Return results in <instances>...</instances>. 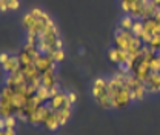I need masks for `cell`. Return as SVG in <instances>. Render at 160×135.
Instances as JSON below:
<instances>
[{"label":"cell","instance_id":"obj_14","mask_svg":"<svg viewBox=\"0 0 160 135\" xmlns=\"http://www.w3.org/2000/svg\"><path fill=\"white\" fill-rule=\"evenodd\" d=\"M17 57L20 60V65L22 66H29V65H34V57L32 54L26 49V48H22L19 52H17Z\"/></svg>","mask_w":160,"mask_h":135},{"label":"cell","instance_id":"obj_29","mask_svg":"<svg viewBox=\"0 0 160 135\" xmlns=\"http://www.w3.org/2000/svg\"><path fill=\"white\" fill-rule=\"evenodd\" d=\"M159 8H160V6H159Z\"/></svg>","mask_w":160,"mask_h":135},{"label":"cell","instance_id":"obj_8","mask_svg":"<svg viewBox=\"0 0 160 135\" xmlns=\"http://www.w3.org/2000/svg\"><path fill=\"white\" fill-rule=\"evenodd\" d=\"M5 84H6V86H11V88H17V86L28 84V80L23 75L22 71H17V72H12V74H6Z\"/></svg>","mask_w":160,"mask_h":135},{"label":"cell","instance_id":"obj_21","mask_svg":"<svg viewBox=\"0 0 160 135\" xmlns=\"http://www.w3.org/2000/svg\"><path fill=\"white\" fill-rule=\"evenodd\" d=\"M149 68H151V72H160V54H156L152 57Z\"/></svg>","mask_w":160,"mask_h":135},{"label":"cell","instance_id":"obj_22","mask_svg":"<svg viewBox=\"0 0 160 135\" xmlns=\"http://www.w3.org/2000/svg\"><path fill=\"white\" fill-rule=\"evenodd\" d=\"M51 57L52 60L56 61V63H60V61H63L65 58H66V54H65V49H56L52 54H51Z\"/></svg>","mask_w":160,"mask_h":135},{"label":"cell","instance_id":"obj_10","mask_svg":"<svg viewBox=\"0 0 160 135\" xmlns=\"http://www.w3.org/2000/svg\"><path fill=\"white\" fill-rule=\"evenodd\" d=\"M148 94H157L160 92V72H151V75L145 81Z\"/></svg>","mask_w":160,"mask_h":135},{"label":"cell","instance_id":"obj_5","mask_svg":"<svg viewBox=\"0 0 160 135\" xmlns=\"http://www.w3.org/2000/svg\"><path fill=\"white\" fill-rule=\"evenodd\" d=\"M132 37H134V36H132L131 31H123V29L117 28L116 32H114V46L119 48V49L128 51V46H129Z\"/></svg>","mask_w":160,"mask_h":135},{"label":"cell","instance_id":"obj_15","mask_svg":"<svg viewBox=\"0 0 160 135\" xmlns=\"http://www.w3.org/2000/svg\"><path fill=\"white\" fill-rule=\"evenodd\" d=\"M132 23H134V17L129 16V14H125V16L119 20V28L123 29V31H131Z\"/></svg>","mask_w":160,"mask_h":135},{"label":"cell","instance_id":"obj_16","mask_svg":"<svg viewBox=\"0 0 160 135\" xmlns=\"http://www.w3.org/2000/svg\"><path fill=\"white\" fill-rule=\"evenodd\" d=\"M36 97L40 100V103H42V104H46V103H48V100L51 98V92H49V89H48V88L40 86L39 89L36 91Z\"/></svg>","mask_w":160,"mask_h":135},{"label":"cell","instance_id":"obj_20","mask_svg":"<svg viewBox=\"0 0 160 135\" xmlns=\"http://www.w3.org/2000/svg\"><path fill=\"white\" fill-rule=\"evenodd\" d=\"M5 118V129H16L17 128V117L16 115H9V117H3Z\"/></svg>","mask_w":160,"mask_h":135},{"label":"cell","instance_id":"obj_1","mask_svg":"<svg viewBox=\"0 0 160 135\" xmlns=\"http://www.w3.org/2000/svg\"><path fill=\"white\" fill-rule=\"evenodd\" d=\"M126 75L117 69V72H114L109 77L108 83V89L112 98V109L122 111L126 109L131 103H132V95H131V89L126 84Z\"/></svg>","mask_w":160,"mask_h":135},{"label":"cell","instance_id":"obj_26","mask_svg":"<svg viewBox=\"0 0 160 135\" xmlns=\"http://www.w3.org/2000/svg\"><path fill=\"white\" fill-rule=\"evenodd\" d=\"M8 57H9V52H2V54H0V65L5 63V60Z\"/></svg>","mask_w":160,"mask_h":135},{"label":"cell","instance_id":"obj_2","mask_svg":"<svg viewBox=\"0 0 160 135\" xmlns=\"http://www.w3.org/2000/svg\"><path fill=\"white\" fill-rule=\"evenodd\" d=\"M108 83H109V77H97L92 81V86H91L92 98L105 111L112 109V98H111L109 89H108Z\"/></svg>","mask_w":160,"mask_h":135},{"label":"cell","instance_id":"obj_3","mask_svg":"<svg viewBox=\"0 0 160 135\" xmlns=\"http://www.w3.org/2000/svg\"><path fill=\"white\" fill-rule=\"evenodd\" d=\"M126 84H128V88L131 89L132 101H142V100L146 97V94H148L145 81H142L140 78L134 77L132 74H128V75H126Z\"/></svg>","mask_w":160,"mask_h":135},{"label":"cell","instance_id":"obj_4","mask_svg":"<svg viewBox=\"0 0 160 135\" xmlns=\"http://www.w3.org/2000/svg\"><path fill=\"white\" fill-rule=\"evenodd\" d=\"M49 111H51V109H49L46 104H42L34 112H31L29 115L26 117V123H29V124H32V126H43V123H45L46 117L49 114Z\"/></svg>","mask_w":160,"mask_h":135},{"label":"cell","instance_id":"obj_28","mask_svg":"<svg viewBox=\"0 0 160 135\" xmlns=\"http://www.w3.org/2000/svg\"><path fill=\"white\" fill-rule=\"evenodd\" d=\"M149 2H151V5H154L156 8H159L160 6V0H149Z\"/></svg>","mask_w":160,"mask_h":135},{"label":"cell","instance_id":"obj_13","mask_svg":"<svg viewBox=\"0 0 160 135\" xmlns=\"http://www.w3.org/2000/svg\"><path fill=\"white\" fill-rule=\"evenodd\" d=\"M59 83H57V75H56V71L51 69V71H46L42 74V86L48 88V89H52L56 88Z\"/></svg>","mask_w":160,"mask_h":135},{"label":"cell","instance_id":"obj_6","mask_svg":"<svg viewBox=\"0 0 160 135\" xmlns=\"http://www.w3.org/2000/svg\"><path fill=\"white\" fill-rule=\"evenodd\" d=\"M69 101H68V92L66 91H60L59 94H56V95H52L49 100H48V103H46V106L51 109V111H59L60 108H63V106H66Z\"/></svg>","mask_w":160,"mask_h":135},{"label":"cell","instance_id":"obj_23","mask_svg":"<svg viewBox=\"0 0 160 135\" xmlns=\"http://www.w3.org/2000/svg\"><path fill=\"white\" fill-rule=\"evenodd\" d=\"M154 52H160V34L159 36H154L152 37V40L149 41V45H148Z\"/></svg>","mask_w":160,"mask_h":135},{"label":"cell","instance_id":"obj_18","mask_svg":"<svg viewBox=\"0 0 160 135\" xmlns=\"http://www.w3.org/2000/svg\"><path fill=\"white\" fill-rule=\"evenodd\" d=\"M142 31H143V20H142V19H134L132 28H131V32H132V36L139 37L140 34H142Z\"/></svg>","mask_w":160,"mask_h":135},{"label":"cell","instance_id":"obj_25","mask_svg":"<svg viewBox=\"0 0 160 135\" xmlns=\"http://www.w3.org/2000/svg\"><path fill=\"white\" fill-rule=\"evenodd\" d=\"M68 101L74 106L77 101H79V94L76 91H68Z\"/></svg>","mask_w":160,"mask_h":135},{"label":"cell","instance_id":"obj_17","mask_svg":"<svg viewBox=\"0 0 160 135\" xmlns=\"http://www.w3.org/2000/svg\"><path fill=\"white\" fill-rule=\"evenodd\" d=\"M34 20H36V17H34L29 11H28V12H25V14H23V17H22V25H23V28L28 31V29L32 26Z\"/></svg>","mask_w":160,"mask_h":135},{"label":"cell","instance_id":"obj_12","mask_svg":"<svg viewBox=\"0 0 160 135\" xmlns=\"http://www.w3.org/2000/svg\"><path fill=\"white\" fill-rule=\"evenodd\" d=\"M43 128H45L48 132H56L60 128L59 118H57V114H56L54 111H49V114H48L45 123H43Z\"/></svg>","mask_w":160,"mask_h":135},{"label":"cell","instance_id":"obj_7","mask_svg":"<svg viewBox=\"0 0 160 135\" xmlns=\"http://www.w3.org/2000/svg\"><path fill=\"white\" fill-rule=\"evenodd\" d=\"M34 66H36L40 72L43 74V72L51 71V69H54V71H56L57 63L52 60V57H51V55H43V54H40L39 57L34 60Z\"/></svg>","mask_w":160,"mask_h":135},{"label":"cell","instance_id":"obj_11","mask_svg":"<svg viewBox=\"0 0 160 135\" xmlns=\"http://www.w3.org/2000/svg\"><path fill=\"white\" fill-rule=\"evenodd\" d=\"M72 108H74V106H72L71 103H68L66 106H63V108H60L59 111H56L60 126L68 124V121H69V120H71V117H72Z\"/></svg>","mask_w":160,"mask_h":135},{"label":"cell","instance_id":"obj_19","mask_svg":"<svg viewBox=\"0 0 160 135\" xmlns=\"http://www.w3.org/2000/svg\"><path fill=\"white\" fill-rule=\"evenodd\" d=\"M108 58H109V61L111 63H114V65H117L119 66V49L116 48V46H112V48H109L108 49Z\"/></svg>","mask_w":160,"mask_h":135},{"label":"cell","instance_id":"obj_9","mask_svg":"<svg viewBox=\"0 0 160 135\" xmlns=\"http://www.w3.org/2000/svg\"><path fill=\"white\" fill-rule=\"evenodd\" d=\"M2 68L6 74H12V72H17L20 71L22 65H20V60L17 57V54H9V57L5 60V63H2Z\"/></svg>","mask_w":160,"mask_h":135},{"label":"cell","instance_id":"obj_24","mask_svg":"<svg viewBox=\"0 0 160 135\" xmlns=\"http://www.w3.org/2000/svg\"><path fill=\"white\" fill-rule=\"evenodd\" d=\"M6 6H8V11H17L20 8V0H8Z\"/></svg>","mask_w":160,"mask_h":135},{"label":"cell","instance_id":"obj_27","mask_svg":"<svg viewBox=\"0 0 160 135\" xmlns=\"http://www.w3.org/2000/svg\"><path fill=\"white\" fill-rule=\"evenodd\" d=\"M3 135H17V132H16V129H5Z\"/></svg>","mask_w":160,"mask_h":135}]
</instances>
